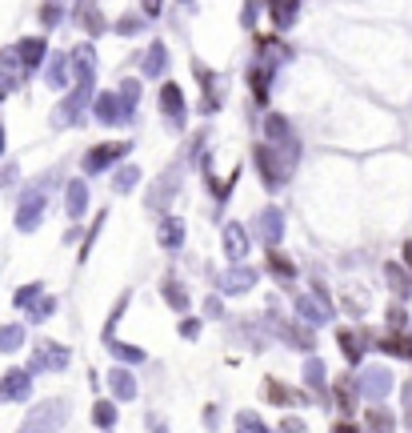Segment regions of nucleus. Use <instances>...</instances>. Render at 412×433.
Returning <instances> with one entry per match:
<instances>
[{
	"instance_id": "nucleus-1",
	"label": "nucleus",
	"mask_w": 412,
	"mask_h": 433,
	"mask_svg": "<svg viewBox=\"0 0 412 433\" xmlns=\"http://www.w3.org/2000/svg\"><path fill=\"white\" fill-rule=\"evenodd\" d=\"M253 160H256V173L264 176V189H280V185L288 181V173L296 169V165H292V160H288L276 144H269V141H260L253 149Z\"/></svg>"
},
{
	"instance_id": "nucleus-2",
	"label": "nucleus",
	"mask_w": 412,
	"mask_h": 433,
	"mask_svg": "<svg viewBox=\"0 0 412 433\" xmlns=\"http://www.w3.org/2000/svg\"><path fill=\"white\" fill-rule=\"evenodd\" d=\"M68 361H72V353L64 349V345H56V341H36L29 373H61V369H68Z\"/></svg>"
},
{
	"instance_id": "nucleus-3",
	"label": "nucleus",
	"mask_w": 412,
	"mask_h": 433,
	"mask_svg": "<svg viewBox=\"0 0 412 433\" xmlns=\"http://www.w3.org/2000/svg\"><path fill=\"white\" fill-rule=\"evenodd\" d=\"M68 421V409H64V401H45V405H36L24 421V433H56Z\"/></svg>"
},
{
	"instance_id": "nucleus-4",
	"label": "nucleus",
	"mask_w": 412,
	"mask_h": 433,
	"mask_svg": "<svg viewBox=\"0 0 412 433\" xmlns=\"http://www.w3.org/2000/svg\"><path fill=\"white\" fill-rule=\"evenodd\" d=\"M125 153H132V144H128V141L93 144V149H88V157H84V173H88V176L104 173V169H112L116 160H125Z\"/></svg>"
},
{
	"instance_id": "nucleus-5",
	"label": "nucleus",
	"mask_w": 412,
	"mask_h": 433,
	"mask_svg": "<svg viewBox=\"0 0 412 433\" xmlns=\"http://www.w3.org/2000/svg\"><path fill=\"white\" fill-rule=\"evenodd\" d=\"M356 385H360V397L384 401L388 393H393V369H388V365H368L365 373L356 377Z\"/></svg>"
},
{
	"instance_id": "nucleus-6",
	"label": "nucleus",
	"mask_w": 412,
	"mask_h": 433,
	"mask_svg": "<svg viewBox=\"0 0 412 433\" xmlns=\"http://www.w3.org/2000/svg\"><path fill=\"white\" fill-rule=\"evenodd\" d=\"M336 345H340V353H344L349 365H360V361H365V349L377 345V341H372L368 329H336Z\"/></svg>"
},
{
	"instance_id": "nucleus-7",
	"label": "nucleus",
	"mask_w": 412,
	"mask_h": 433,
	"mask_svg": "<svg viewBox=\"0 0 412 433\" xmlns=\"http://www.w3.org/2000/svg\"><path fill=\"white\" fill-rule=\"evenodd\" d=\"M93 112L100 125H128V105L120 100V93H100L93 100Z\"/></svg>"
},
{
	"instance_id": "nucleus-8",
	"label": "nucleus",
	"mask_w": 412,
	"mask_h": 433,
	"mask_svg": "<svg viewBox=\"0 0 412 433\" xmlns=\"http://www.w3.org/2000/svg\"><path fill=\"white\" fill-rule=\"evenodd\" d=\"M253 233L264 241L269 249H276V241L285 237V213H280V208H264V213H256Z\"/></svg>"
},
{
	"instance_id": "nucleus-9",
	"label": "nucleus",
	"mask_w": 412,
	"mask_h": 433,
	"mask_svg": "<svg viewBox=\"0 0 412 433\" xmlns=\"http://www.w3.org/2000/svg\"><path fill=\"white\" fill-rule=\"evenodd\" d=\"M40 217H45V192L29 189L24 201H20V208H16V229H20V233H32V229L40 225Z\"/></svg>"
},
{
	"instance_id": "nucleus-10",
	"label": "nucleus",
	"mask_w": 412,
	"mask_h": 433,
	"mask_svg": "<svg viewBox=\"0 0 412 433\" xmlns=\"http://www.w3.org/2000/svg\"><path fill=\"white\" fill-rule=\"evenodd\" d=\"M269 325L276 329V333L285 337L288 345H296V349H304V353H312V345H317V337H312V329H304V325H296V321H280L276 313L269 317Z\"/></svg>"
},
{
	"instance_id": "nucleus-11",
	"label": "nucleus",
	"mask_w": 412,
	"mask_h": 433,
	"mask_svg": "<svg viewBox=\"0 0 412 433\" xmlns=\"http://www.w3.org/2000/svg\"><path fill=\"white\" fill-rule=\"evenodd\" d=\"M256 281H260V273H256V269H248V265H232V269L221 277V293L237 297V293H248Z\"/></svg>"
},
{
	"instance_id": "nucleus-12",
	"label": "nucleus",
	"mask_w": 412,
	"mask_h": 433,
	"mask_svg": "<svg viewBox=\"0 0 412 433\" xmlns=\"http://www.w3.org/2000/svg\"><path fill=\"white\" fill-rule=\"evenodd\" d=\"M160 112L168 116V125H173V128H184L189 109H184V96H180L176 84H164V89H160Z\"/></svg>"
},
{
	"instance_id": "nucleus-13",
	"label": "nucleus",
	"mask_w": 412,
	"mask_h": 433,
	"mask_svg": "<svg viewBox=\"0 0 412 433\" xmlns=\"http://www.w3.org/2000/svg\"><path fill=\"white\" fill-rule=\"evenodd\" d=\"M176 185H180V165H173L168 173L157 176V189L148 192V208H164L176 197Z\"/></svg>"
},
{
	"instance_id": "nucleus-14",
	"label": "nucleus",
	"mask_w": 412,
	"mask_h": 433,
	"mask_svg": "<svg viewBox=\"0 0 412 433\" xmlns=\"http://www.w3.org/2000/svg\"><path fill=\"white\" fill-rule=\"evenodd\" d=\"M32 389V373L29 369H13V373H4V381H0V401H24Z\"/></svg>"
},
{
	"instance_id": "nucleus-15",
	"label": "nucleus",
	"mask_w": 412,
	"mask_h": 433,
	"mask_svg": "<svg viewBox=\"0 0 412 433\" xmlns=\"http://www.w3.org/2000/svg\"><path fill=\"white\" fill-rule=\"evenodd\" d=\"M372 349H381V353H388V357H400V361H412V333L404 329V333H388L384 337H377V345Z\"/></svg>"
},
{
	"instance_id": "nucleus-16",
	"label": "nucleus",
	"mask_w": 412,
	"mask_h": 433,
	"mask_svg": "<svg viewBox=\"0 0 412 433\" xmlns=\"http://www.w3.org/2000/svg\"><path fill=\"white\" fill-rule=\"evenodd\" d=\"M333 397H336V409H340L344 417L356 413V397H360L356 377H336V381H333Z\"/></svg>"
},
{
	"instance_id": "nucleus-17",
	"label": "nucleus",
	"mask_w": 412,
	"mask_h": 433,
	"mask_svg": "<svg viewBox=\"0 0 412 433\" xmlns=\"http://www.w3.org/2000/svg\"><path fill=\"white\" fill-rule=\"evenodd\" d=\"M224 257L232 265H240L248 257V233H244V225H224Z\"/></svg>"
},
{
	"instance_id": "nucleus-18",
	"label": "nucleus",
	"mask_w": 412,
	"mask_h": 433,
	"mask_svg": "<svg viewBox=\"0 0 412 433\" xmlns=\"http://www.w3.org/2000/svg\"><path fill=\"white\" fill-rule=\"evenodd\" d=\"M84 208H88V185L84 181H68V189H64V213H68V221H80Z\"/></svg>"
},
{
	"instance_id": "nucleus-19",
	"label": "nucleus",
	"mask_w": 412,
	"mask_h": 433,
	"mask_svg": "<svg viewBox=\"0 0 412 433\" xmlns=\"http://www.w3.org/2000/svg\"><path fill=\"white\" fill-rule=\"evenodd\" d=\"M157 241L164 245V249H168V253H176V249L184 245V221L164 213V221H160V229H157Z\"/></svg>"
},
{
	"instance_id": "nucleus-20",
	"label": "nucleus",
	"mask_w": 412,
	"mask_h": 433,
	"mask_svg": "<svg viewBox=\"0 0 412 433\" xmlns=\"http://www.w3.org/2000/svg\"><path fill=\"white\" fill-rule=\"evenodd\" d=\"M296 313H301V321H308V325H324V321H333V309H324L312 293H301V297H296Z\"/></svg>"
},
{
	"instance_id": "nucleus-21",
	"label": "nucleus",
	"mask_w": 412,
	"mask_h": 433,
	"mask_svg": "<svg viewBox=\"0 0 412 433\" xmlns=\"http://www.w3.org/2000/svg\"><path fill=\"white\" fill-rule=\"evenodd\" d=\"M384 277H388V289L397 293V301H409L412 297V273L404 269V265H397V261H388V265H384Z\"/></svg>"
},
{
	"instance_id": "nucleus-22",
	"label": "nucleus",
	"mask_w": 412,
	"mask_h": 433,
	"mask_svg": "<svg viewBox=\"0 0 412 433\" xmlns=\"http://www.w3.org/2000/svg\"><path fill=\"white\" fill-rule=\"evenodd\" d=\"M264 265H269V273L280 281V285H292V277H296V265L288 261L280 249H264Z\"/></svg>"
},
{
	"instance_id": "nucleus-23",
	"label": "nucleus",
	"mask_w": 412,
	"mask_h": 433,
	"mask_svg": "<svg viewBox=\"0 0 412 433\" xmlns=\"http://www.w3.org/2000/svg\"><path fill=\"white\" fill-rule=\"evenodd\" d=\"M365 425L368 433H397V417L388 413L381 401H372V409H365Z\"/></svg>"
},
{
	"instance_id": "nucleus-24",
	"label": "nucleus",
	"mask_w": 412,
	"mask_h": 433,
	"mask_svg": "<svg viewBox=\"0 0 412 433\" xmlns=\"http://www.w3.org/2000/svg\"><path fill=\"white\" fill-rule=\"evenodd\" d=\"M304 385H308L312 393H328V365H324L320 357H308V361H304Z\"/></svg>"
},
{
	"instance_id": "nucleus-25",
	"label": "nucleus",
	"mask_w": 412,
	"mask_h": 433,
	"mask_svg": "<svg viewBox=\"0 0 412 433\" xmlns=\"http://www.w3.org/2000/svg\"><path fill=\"white\" fill-rule=\"evenodd\" d=\"M160 293H164V301L173 305L176 313H189V293H184V285H180V277H164V285H160Z\"/></svg>"
},
{
	"instance_id": "nucleus-26",
	"label": "nucleus",
	"mask_w": 412,
	"mask_h": 433,
	"mask_svg": "<svg viewBox=\"0 0 412 433\" xmlns=\"http://www.w3.org/2000/svg\"><path fill=\"white\" fill-rule=\"evenodd\" d=\"M109 389L120 401H132V397H136V377H132L128 369H112V373H109Z\"/></svg>"
},
{
	"instance_id": "nucleus-27",
	"label": "nucleus",
	"mask_w": 412,
	"mask_h": 433,
	"mask_svg": "<svg viewBox=\"0 0 412 433\" xmlns=\"http://www.w3.org/2000/svg\"><path fill=\"white\" fill-rule=\"evenodd\" d=\"M264 4H269L276 29H288V24L296 20V8H301V0H264Z\"/></svg>"
},
{
	"instance_id": "nucleus-28",
	"label": "nucleus",
	"mask_w": 412,
	"mask_h": 433,
	"mask_svg": "<svg viewBox=\"0 0 412 433\" xmlns=\"http://www.w3.org/2000/svg\"><path fill=\"white\" fill-rule=\"evenodd\" d=\"M269 80H272V68H260V64L248 68V89H253V96L260 100V105L269 100Z\"/></svg>"
},
{
	"instance_id": "nucleus-29",
	"label": "nucleus",
	"mask_w": 412,
	"mask_h": 433,
	"mask_svg": "<svg viewBox=\"0 0 412 433\" xmlns=\"http://www.w3.org/2000/svg\"><path fill=\"white\" fill-rule=\"evenodd\" d=\"M136 185H141V169H136V165L116 169V176H112V189H116V192H132Z\"/></svg>"
},
{
	"instance_id": "nucleus-30",
	"label": "nucleus",
	"mask_w": 412,
	"mask_h": 433,
	"mask_svg": "<svg viewBox=\"0 0 412 433\" xmlns=\"http://www.w3.org/2000/svg\"><path fill=\"white\" fill-rule=\"evenodd\" d=\"M20 341H24V325H0V349L4 353L20 349Z\"/></svg>"
},
{
	"instance_id": "nucleus-31",
	"label": "nucleus",
	"mask_w": 412,
	"mask_h": 433,
	"mask_svg": "<svg viewBox=\"0 0 412 433\" xmlns=\"http://www.w3.org/2000/svg\"><path fill=\"white\" fill-rule=\"evenodd\" d=\"M20 61H24V68H36V64L45 61V40H20Z\"/></svg>"
},
{
	"instance_id": "nucleus-32",
	"label": "nucleus",
	"mask_w": 412,
	"mask_h": 433,
	"mask_svg": "<svg viewBox=\"0 0 412 433\" xmlns=\"http://www.w3.org/2000/svg\"><path fill=\"white\" fill-rule=\"evenodd\" d=\"M93 421L100 425V430H112V425H116V405H112V401H96V405H93Z\"/></svg>"
},
{
	"instance_id": "nucleus-33",
	"label": "nucleus",
	"mask_w": 412,
	"mask_h": 433,
	"mask_svg": "<svg viewBox=\"0 0 412 433\" xmlns=\"http://www.w3.org/2000/svg\"><path fill=\"white\" fill-rule=\"evenodd\" d=\"M388 329H393V333H404V329H409V309H404V305H388Z\"/></svg>"
},
{
	"instance_id": "nucleus-34",
	"label": "nucleus",
	"mask_w": 412,
	"mask_h": 433,
	"mask_svg": "<svg viewBox=\"0 0 412 433\" xmlns=\"http://www.w3.org/2000/svg\"><path fill=\"white\" fill-rule=\"evenodd\" d=\"M109 349L116 353L120 361H132V365H141V361H144V353H141V349H132V345H125V341H112V337H109Z\"/></svg>"
},
{
	"instance_id": "nucleus-35",
	"label": "nucleus",
	"mask_w": 412,
	"mask_h": 433,
	"mask_svg": "<svg viewBox=\"0 0 412 433\" xmlns=\"http://www.w3.org/2000/svg\"><path fill=\"white\" fill-rule=\"evenodd\" d=\"M164 61H168V52H164V45H157L152 52H148V61H144V73H148V77H160Z\"/></svg>"
},
{
	"instance_id": "nucleus-36",
	"label": "nucleus",
	"mask_w": 412,
	"mask_h": 433,
	"mask_svg": "<svg viewBox=\"0 0 412 433\" xmlns=\"http://www.w3.org/2000/svg\"><path fill=\"white\" fill-rule=\"evenodd\" d=\"M40 297H45V289H40V281H32V285H24V289H20V293H16L13 301L20 305V309H24V305H36V301H40Z\"/></svg>"
},
{
	"instance_id": "nucleus-37",
	"label": "nucleus",
	"mask_w": 412,
	"mask_h": 433,
	"mask_svg": "<svg viewBox=\"0 0 412 433\" xmlns=\"http://www.w3.org/2000/svg\"><path fill=\"white\" fill-rule=\"evenodd\" d=\"M52 309H56V297H40V301L29 309V321H48L52 317Z\"/></svg>"
},
{
	"instance_id": "nucleus-38",
	"label": "nucleus",
	"mask_w": 412,
	"mask_h": 433,
	"mask_svg": "<svg viewBox=\"0 0 412 433\" xmlns=\"http://www.w3.org/2000/svg\"><path fill=\"white\" fill-rule=\"evenodd\" d=\"M48 80H52L56 89H64V80H68V56H56V61H52V68H48Z\"/></svg>"
},
{
	"instance_id": "nucleus-39",
	"label": "nucleus",
	"mask_w": 412,
	"mask_h": 433,
	"mask_svg": "<svg viewBox=\"0 0 412 433\" xmlns=\"http://www.w3.org/2000/svg\"><path fill=\"white\" fill-rule=\"evenodd\" d=\"M237 425H240L244 433H269V425H264V421H260L256 413H240V417H237Z\"/></svg>"
},
{
	"instance_id": "nucleus-40",
	"label": "nucleus",
	"mask_w": 412,
	"mask_h": 433,
	"mask_svg": "<svg viewBox=\"0 0 412 433\" xmlns=\"http://www.w3.org/2000/svg\"><path fill=\"white\" fill-rule=\"evenodd\" d=\"M120 100H125L128 109H136V100H141V80H125V84H120Z\"/></svg>"
},
{
	"instance_id": "nucleus-41",
	"label": "nucleus",
	"mask_w": 412,
	"mask_h": 433,
	"mask_svg": "<svg viewBox=\"0 0 412 433\" xmlns=\"http://www.w3.org/2000/svg\"><path fill=\"white\" fill-rule=\"evenodd\" d=\"M141 29H144V24H141V16H132V13L120 16V24H116V32H125V36H132V32H141Z\"/></svg>"
},
{
	"instance_id": "nucleus-42",
	"label": "nucleus",
	"mask_w": 412,
	"mask_h": 433,
	"mask_svg": "<svg viewBox=\"0 0 412 433\" xmlns=\"http://www.w3.org/2000/svg\"><path fill=\"white\" fill-rule=\"evenodd\" d=\"M16 176H20V169H16L13 160H8V165L0 169V189H13V185H16Z\"/></svg>"
},
{
	"instance_id": "nucleus-43",
	"label": "nucleus",
	"mask_w": 412,
	"mask_h": 433,
	"mask_svg": "<svg viewBox=\"0 0 412 433\" xmlns=\"http://www.w3.org/2000/svg\"><path fill=\"white\" fill-rule=\"evenodd\" d=\"M180 337H184V341L200 337V321H196V317H184V321H180Z\"/></svg>"
},
{
	"instance_id": "nucleus-44",
	"label": "nucleus",
	"mask_w": 412,
	"mask_h": 433,
	"mask_svg": "<svg viewBox=\"0 0 412 433\" xmlns=\"http://www.w3.org/2000/svg\"><path fill=\"white\" fill-rule=\"evenodd\" d=\"M280 433H304V421L301 417H285L280 421Z\"/></svg>"
},
{
	"instance_id": "nucleus-45",
	"label": "nucleus",
	"mask_w": 412,
	"mask_h": 433,
	"mask_svg": "<svg viewBox=\"0 0 412 433\" xmlns=\"http://www.w3.org/2000/svg\"><path fill=\"white\" fill-rule=\"evenodd\" d=\"M404 421H409V430H412V381H404Z\"/></svg>"
},
{
	"instance_id": "nucleus-46",
	"label": "nucleus",
	"mask_w": 412,
	"mask_h": 433,
	"mask_svg": "<svg viewBox=\"0 0 412 433\" xmlns=\"http://www.w3.org/2000/svg\"><path fill=\"white\" fill-rule=\"evenodd\" d=\"M205 309H208V317H224V313H221V297H208Z\"/></svg>"
},
{
	"instance_id": "nucleus-47",
	"label": "nucleus",
	"mask_w": 412,
	"mask_h": 433,
	"mask_svg": "<svg viewBox=\"0 0 412 433\" xmlns=\"http://www.w3.org/2000/svg\"><path fill=\"white\" fill-rule=\"evenodd\" d=\"M333 433H360V425H352V421H336Z\"/></svg>"
},
{
	"instance_id": "nucleus-48",
	"label": "nucleus",
	"mask_w": 412,
	"mask_h": 433,
	"mask_svg": "<svg viewBox=\"0 0 412 433\" xmlns=\"http://www.w3.org/2000/svg\"><path fill=\"white\" fill-rule=\"evenodd\" d=\"M88 32H104V16H88Z\"/></svg>"
},
{
	"instance_id": "nucleus-49",
	"label": "nucleus",
	"mask_w": 412,
	"mask_h": 433,
	"mask_svg": "<svg viewBox=\"0 0 412 433\" xmlns=\"http://www.w3.org/2000/svg\"><path fill=\"white\" fill-rule=\"evenodd\" d=\"M148 430H152V433H168V425H160L157 417H148Z\"/></svg>"
},
{
	"instance_id": "nucleus-50",
	"label": "nucleus",
	"mask_w": 412,
	"mask_h": 433,
	"mask_svg": "<svg viewBox=\"0 0 412 433\" xmlns=\"http://www.w3.org/2000/svg\"><path fill=\"white\" fill-rule=\"evenodd\" d=\"M144 13H152V16H157V13H160V0H144Z\"/></svg>"
},
{
	"instance_id": "nucleus-51",
	"label": "nucleus",
	"mask_w": 412,
	"mask_h": 433,
	"mask_svg": "<svg viewBox=\"0 0 412 433\" xmlns=\"http://www.w3.org/2000/svg\"><path fill=\"white\" fill-rule=\"evenodd\" d=\"M8 93H13V80H8V77H0V96H8Z\"/></svg>"
},
{
	"instance_id": "nucleus-52",
	"label": "nucleus",
	"mask_w": 412,
	"mask_h": 433,
	"mask_svg": "<svg viewBox=\"0 0 412 433\" xmlns=\"http://www.w3.org/2000/svg\"><path fill=\"white\" fill-rule=\"evenodd\" d=\"M4 144H8V132H4V121H0V157H4Z\"/></svg>"
}]
</instances>
